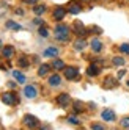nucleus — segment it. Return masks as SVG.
<instances>
[{
	"mask_svg": "<svg viewBox=\"0 0 129 130\" xmlns=\"http://www.w3.org/2000/svg\"><path fill=\"white\" fill-rule=\"evenodd\" d=\"M33 13H35L36 16L44 14V13H46V5H36V6L33 8Z\"/></svg>",
	"mask_w": 129,
	"mask_h": 130,
	"instance_id": "nucleus-21",
	"label": "nucleus"
},
{
	"mask_svg": "<svg viewBox=\"0 0 129 130\" xmlns=\"http://www.w3.org/2000/svg\"><path fill=\"white\" fill-rule=\"evenodd\" d=\"M74 111H76V113H82V111H84V105H82V102H79V100L74 102Z\"/></svg>",
	"mask_w": 129,
	"mask_h": 130,
	"instance_id": "nucleus-23",
	"label": "nucleus"
},
{
	"mask_svg": "<svg viewBox=\"0 0 129 130\" xmlns=\"http://www.w3.org/2000/svg\"><path fill=\"white\" fill-rule=\"evenodd\" d=\"M22 121H24V124L29 127V128H38V125H40L38 118H35L33 115H25Z\"/></svg>",
	"mask_w": 129,
	"mask_h": 130,
	"instance_id": "nucleus-3",
	"label": "nucleus"
},
{
	"mask_svg": "<svg viewBox=\"0 0 129 130\" xmlns=\"http://www.w3.org/2000/svg\"><path fill=\"white\" fill-rule=\"evenodd\" d=\"M57 104H58L60 107H68V105L71 104V97H69V94H66V92L60 94V96L57 97Z\"/></svg>",
	"mask_w": 129,
	"mask_h": 130,
	"instance_id": "nucleus-6",
	"label": "nucleus"
},
{
	"mask_svg": "<svg viewBox=\"0 0 129 130\" xmlns=\"http://www.w3.org/2000/svg\"><path fill=\"white\" fill-rule=\"evenodd\" d=\"M33 22H35L36 25H40V27H41V24H43V21H41V19H35Z\"/></svg>",
	"mask_w": 129,
	"mask_h": 130,
	"instance_id": "nucleus-33",
	"label": "nucleus"
},
{
	"mask_svg": "<svg viewBox=\"0 0 129 130\" xmlns=\"http://www.w3.org/2000/svg\"><path fill=\"white\" fill-rule=\"evenodd\" d=\"M64 14H66V10H64V8H61V6H57V8H55L54 17H55L57 21H61L63 17H64Z\"/></svg>",
	"mask_w": 129,
	"mask_h": 130,
	"instance_id": "nucleus-11",
	"label": "nucleus"
},
{
	"mask_svg": "<svg viewBox=\"0 0 129 130\" xmlns=\"http://www.w3.org/2000/svg\"><path fill=\"white\" fill-rule=\"evenodd\" d=\"M13 77L19 83H25V75H24L22 72H19V71H13Z\"/></svg>",
	"mask_w": 129,
	"mask_h": 130,
	"instance_id": "nucleus-19",
	"label": "nucleus"
},
{
	"mask_svg": "<svg viewBox=\"0 0 129 130\" xmlns=\"http://www.w3.org/2000/svg\"><path fill=\"white\" fill-rule=\"evenodd\" d=\"M61 83V77L58 75V74H54V75L49 77V85L50 86H58Z\"/></svg>",
	"mask_w": 129,
	"mask_h": 130,
	"instance_id": "nucleus-13",
	"label": "nucleus"
},
{
	"mask_svg": "<svg viewBox=\"0 0 129 130\" xmlns=\"http://www.w3.org/2000/svg\"><path fill=\"white\" fill-rule=\"evenodd\" d=\"M112 63L115 64V66H123V64H124V60H123L121 57H115V58L112 60Z\"/></svg>",
	"mask_w": 129,
	"mask_h": 130,
	"instance_id": "nucleus-25",
	"label": "nucleus"
},
{
	"mask_svg": "<svg viewBox=\"0 0 129 130\" xmlns=\"http://www.w3.org/2000/svg\"><path fill=\"white\" fill-rule=\"evenodd\" d=\"M22 2H25V3H29V5H35L38 0H22Z\"/></svg>",
	"mask_w": 129,
	"mask_h": 130,
	"instance_id": "nucleus-32",
	"label": "nucleus"
},
{
	"mask_svg": "<svg viewBox=\"0 0 129 130\" xmlns=\"http://www.w3.org/2000/svg\"><path fill=\"white\" fill-rule=\"evenodd\" d=\"M121 127L129 128V118H123V119H121Z\"/></svg>",
	"mask_w": 129,
	"mask_h": 130,
	"instance_id": "nucleus-29",
	"label": "nucleus"
},
{
	"mask_svg": "<svg viewBox=\"0 0 129 130\" xmlns=\"http://www.w3.org/2000/svg\"><path fill=\"white\" fill-rule=\"evenodd\" d=\"M104 86H106V88H115V86H117V80L112 78V77H107V78L104 80Z\"/></svg>",
	"mask_w": 129,
	"mask_h": 130,
	"instance_id": "nucleus-18",
	"label": "nucleus"
},
{
	"mask_svg": "<svg viewBox=\"0 0 129 130\" xmlns=\"http://www.w3.org/2000/svg\"><path fill=\"white\" fill-rule=\"evenodd\" d=\"M2 55H3L5 58H11L13 55H14L13 45H3V47H2Z\"/></svg>",
	"mask_w": 129,
	"mask_h": 130,
	"instance_id": "nucleus-10",
	"label": "nucleus"
},
{
	"mask_svg": "<svg viewBox=\"0 0 129 130\" xmlns=\"http://www.w3.org/2000/svg\"><path fill=\"white\" fill-rule=\"evenodd\" d=\"M49 71H50V66H49V64H41L40 69H38V75H40V77H44Z\"/></svg>",
	"mask_w": 129,
	"mask_h": 130,
	"instance_id": "nucleus-16",
	"label": "nucleus"
},
{
	"mask_svg": "<svg viewBox=\"0 0 129 130\" xmlns=\"http://www.w3.org/2000/svg\"><path fill=\"white\" fill-rule=\"evenodd\" d=\"M55 38H57L58 41H68L69 28L66 25H57V27H55Z\"/></svg>",
	"mask_w": 129,
	"mask_h": 130,
	"instance_id": "nucleus-1",
	"label": "nucleus"
},
{
	"mask_svg": "<svg viewBox=\"0 0 129 130\" xmlns=\"http://www.w3.org/2000/svg\"><path fill=\"white\" fill-rule=\"evenodd\" d=\"M5 25H6V28H10V30H22V27L19 24H16L14 21H8Z\"/></svg>",
	"mask_w": 129,
	"mask_h": 130,
	"instance_id": "nucleus-20",
	"label": "nucleus"
},
{
	"mask_svg": "<svg viewBox=\"0 0 129 130\" xmlns=\"http://www.w3.org/2000/svg\"><path fill=\"white\" fill-rule=\"evenodd\" d=\"M2 100H3V104H6V105L19 104V97H17L14 92H3V94H2Z\"/></svg>",
	"mask_w": 129,
	"mask_h": 130,
	"instance_id": "nucleus-2",
	"label": "nucleus"
},
{
	"mask_svg": "<svg viewBox=\"0 0 129 130\" xmlns=\"http://www.w3.org/2000/svg\"><path fill=\"white\" fill-rule=\"evenodd\" d=\"M101 116H102L104 121H115V118H117L112 110H104L102 113H101Z\"/></svg>",
	"mask_w": 129,
	"mask_h": 130,
	"instance_id": "nucleus-12",
	"label": "nucleus"
},
{
	"mask_svg": "<svg viewBox=\"0 0 129 130\" xmlns=\"http://www.w3.org/2000/svg\"><path fill=\"white\" fill-rule=\"evenodd\" d=\"M40 35L43 36V38H47V36H49V31H47V28H46V27H40Z\"/></svg>",
	"mask_w": 129,
	"mask_h": 130,
	"instance_id": "nucleus-26",
	"label": "nucleus"
},
{
	"mask_svg": "<svg viewBox=\"0 0 129 130\" xmlns=\"http://www.w3.org/2000/svg\"><path fill=\"white\" fill-rule=\"evenodd\" d=\"M74 47H76V50H84L87 47V41L85 39H77L74 42Z\"/></svg>",
	"mask_w": 129,
	"mask_h": 130,
	"instance_id": "nucleus-17",
	"label": "nucleus"
},
{
	"mask_svg": "<svg viewBox=\"0 0 129 130\" xmlns=\"http://www.w3.org/2000/svg\"><path fill=\"white\" fill-rule=\"evenodd\" d=\"M72 28H74V31H76L79 36H85V27H84V24H82L80 21H76Z\"/></svg>",
	"mask_w": 129,
	"mask_h": 130,
	"instance_id": "nucleus-7",
	"label": "nucleus"
},
{
	"mask_svg": "<svg viewBox=\"0 0 129 130\" xmlns=\"http://www.w3.org/2000/svg\"><path fill=\"white\" fill-rule=\"evenodd\" d=\"M68 122H69V124H74V125L80 124V122H79V119H77L76 116H68Z\"/></svg>",
	"mask_w": 129,
	"mask_h": 130,
	"instance_id": "nucleus-27",
	"label": "nucleus"
},
{
	"mask_svg": "<svg viewBox=\"0 0 129 130\" xmlns=\"http://www.w3.org/2000/svg\"><path fill=\"white\" fill-rule=\"evenodd\" d=\"M120 52L129 53V44H121V45H120Z\"/></svg>",
	"mask_w": 129,
	"mask_h": 130,
	"instance_id": "nucleus-28",
	"label": "nucleus"
},
{
	"mask_svg": "<svg viewBox=\"0 0 129 130\" xmlns=\"http://www.w3.org/2000/svg\"><path fill=\"white\" fill-rule=\"evenodd\" d=\"M44 57H57L58 55V49L57 47H49V49H46L44 50Z\"/></svg>",
	"mask_w": 129,
	"mask_h": 130,
	"instance_id": "nucleus-15",
	"label": "nucleus"
},
{
	"mask_svg": "<svg viewBox=\"0 0 129 130\" xmlns=\"http://www.w3.org/2000/svg\"><path fill=\"white\" fill-rule=\"evenodd\" d=\"M90 45H91V50L93 52H96V53H99L101 50H102V42H101L99 39H91V42H90Z\"/></svg>",
	"mask_w": 129,
	"mask_h": 130,
	"instance_id": "nucleus-8",
	"label": "nucleus"
},
{
	"mask_svg": "<svg viewBox=\"0 0 129 130\" xmlns=\"http://www.w3.org/2000/svg\"><path fill=\"white\" fill-rule=\"evenodd\" d=\"M80 11H82L80 3H76V2L69 3V6H68V13H71V14H79Z\"/></svg>",
	"mask_w": 129,
	"mask_h": 130,
	"instance_id": "nucleus-9",
	"label": "nucleus"
},
{
	"mask_svg": "<svg viewBox=\"0 0 129 130\" xmlns=\"http://www.w3.org/2000/svg\"><path fill=\"white\" fill-rule=\"evenodd\" d=\"M91 130H104V125H101V124H93V125H91Z\"/></svg>",
	"mask_w": 129,
	"mask_h": 130,
	"instance_id": "nucleus-30",
	"label": "nucleus"
},
{
	"mask_svg": "<svg viewBox=\"0 0 129 130\" xmlns=\"http://www.w3.org/2000/svg\"><path fill=\"white\" fill-rule=\"evenodd\" d=\"M64 77H66L68 80H74L79 77V69L74 68V66H68L64 68Z\"/></svg>",
	"mask_w": 129,
	"mask_h": 130,
	"instance_id": "nucleus-4",
	"label": "nucleus"
},
{
	"mask_svg": "<svg viewBox=\"0 0 129 130\" xmlns=\"http://www.w3.org/2000/svg\"><path fill=\"white\" fill-rule=\"evenodd\" d=\"M87 74H88L90 77H95V75H98V74H99V68L96 66V64H90L88 69H87Z\"/></svg>",
	"mask_w": 129,
	"mask_h": 130,
	"instance_id": "nucleus-14",
	"label": "nucleus"
},
{
	"mask_svg": "<svg viewBox=\"0 0 129 130\" xmlns=\"http://www.w3.org/2000/svg\"><path fill=\"white\" fill-rule=\"evenodd\" d=\"M0 47H3V45H2V41H0Z\"/></svg>",
	"mask_w": 129,
	"mask_h": 130,
	"instance_id": "nucleus-34",
	"label": "nucleus"
},
{
	"mask_svg": "<svg viewBox=\"0 0 129 130\" xmlns=\"http://www.w3.org/2000/svg\"><path fill=\"white\" fill-rule=\"evenodd\" d=\"M124 75H126V71H124V69H120L118 74H117V77H118V78H121V77H124Z\"/></svg>",
	"mask_w": 129,
	"mask_h": 130,
	"instance_id": "nucleus-31",
	"label": "nucleus"
},
{
	"mask_svg": "<svg viewBox=\"0 0 129 130\" xmlns=\"http://www.w3.org/2000/svg\"><path fill=\"white\" fill-rule=\"evenodd\" d=\"M24 94H25V97H29V99H35L36 96H38V91H36V88L33 85H27L24 88Z\"/></svg>",
	"mask_w": 129,
	"mask_h": 130,
	"instance_id": "nucleus-5",
	"label": "nucleus"
},
{
	"mask_svg": "<svg viewBox=\"0 0 129 130\" xmlns=\"http://www.w3.org/2000/svg\"><path fill=\"white\" fill-rule=\"evenodd\" d=\"M52 68H54V69H57V71H61V69H64L66 66H64V63H63L61 60H54Z\"/></svg>",
	"mask_w": 129,
	"mask_h": 130,
	"instance_id": "nucleus-22",
	"label": "nucleus"
},
{
	"mask_svg": "<svg viewBox=\"0 0 129 130\" xmlns=\"http://www.w3.org/2000/svg\"><path fill=\"white\" fill-rule=\"evenodd\" d=\"M17 64H19L21 68H27V66H29V61H27L25 57H21L19 60H17Z\"/></svg>",
	"mask_w": 129,
	"mask_h": 130,
	"instance_id": "nucleus-24",
	"label": "nucleus"
}]
</instances>
